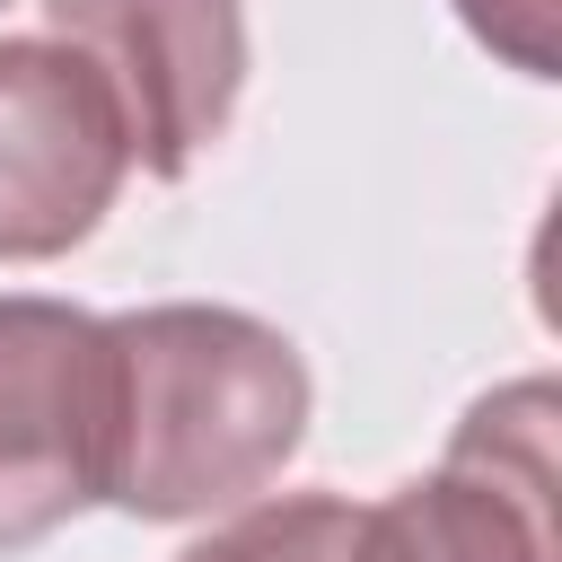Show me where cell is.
<instances>
[{
	"label": "cell",
	"instance_id": "obj_1",
	"mask_svg": "<svg viewBox=\"0 0 562 562\" xmlns=\"http://www.w3.org/2000/svg\"><path fill=\"white\" fill-rule=\"evenodd\" d=\"M307 360L281 325L211 299L105 316V465L97 501L176 527L263 501L307 439Z\"/></svg>",
	"mask_w": 562,
	"mask_h": 562
},
{
	"label": "cell",
	"instance_id": "obj_2",
	"mask_svg": "<svg viewBox=\"0 0 562 562\" xmlns=\"http://www.w3.org/2000/svg\"><path fill=\"white\" fill-rule=\"evenodd\" d=\"M544 378L483 395L439 474L360 501L342 562H553V448H544Z\"/></svg>",
	"mask_w": 562,
	"mask_h": 562
},
{
	"label": "cell",
	"instance_id": "obj_3",
	"mask_svg": "<svg viewBox=\"0 0 562 562\" xmlns=\"http://www.w3.org/2000/svg\"><path fill=\"white\" fill-rule=\"evenodd\" d=\"M44 26L105 79L132 167L158 184H176L246 97L237 0H44Z\"/></svg>",
	"mask_w": 562,
	"mask_h": 562
},
{
	"label": "cell",
	"instance_id": "obj_4",
	"mask_svg": "<svg viewBox=\"0 0 562 562\" xmlns=\"http://www.w3.org/2000/svg\"><path fill=\"white\" fill-rule=\"evenodd\" d=\"M105 465V316L0 290V553L97 509Z\"/></svg>",
	"mask_w": 562,
	"mask_h": 562
},
{
	"label": "cell",
	"instance_id": "obj_5",
	"mask_svg": "<svg viewBox=\"0 0 562 562\" xmlns=\"http://www.w3.org/2000/svg\"><path fill=\"white\" fill-rule=\"evenodd\" d=\"M132 176L105 79L53 35H0V263H53Z\"/></svg>",
	"mask_w": 562,
	"mask_h": 562
},
{
	"label": "cell",
	"instance_id": "obj_6",
	"mask_svg": "<svg viewBox=\"0 0 562 562\" xmlns=\"http://www.w3.org/2000/svg\"><path fill=\"white\" fill-rule=\"evenodd\" d=\"M360 501L342 492H281V501H246L228 527H211L193 553L176 562H342Z\"/></svg>",
	"mask_w": 562,
	"mask_h": 562
},
{
	"label": "cell",
	"instance_id": "obj_7",
	"mask_svg": "<svg viewBox=\"0 0 562 562\" xmlns=\"http://www.w3.org/2000/svg\"><path fill=\"white\" fill-rule=\"evenodd\" d=\"M553 9L562 0H457V18H465V35L483 44V53H501L509 70H527V79H553Z\"/></svg>",
	"mask_w": 562,
	"mask_h": 562
}]
</instances>
